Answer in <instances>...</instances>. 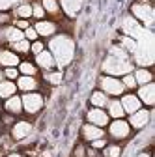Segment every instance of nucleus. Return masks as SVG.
<instances>
[{
	"instance_id": "nucleus-24",
	"label": "nucleus",
	"mask_w": 155,
	"mask_h": 157,
	"mask_svg": "<svg viewBox=\"0 0 155 157\" xmlns=\"http://www.w3.org/2000/svg\"><path fill=\"white\" fill-rule=\"evenodd\" d=\"M13 17L15 19H30L32 17V4L28 2H23L13 8Z\"/></svg>"
},
{
	"instance_id": "nucleus-19",
	"label": "nucleus",
	"mask_w": 155,
	"mask_h": 157,
	"mask_svg": "<svg viewBox=\"0 0 155 157\" xmlns=\"http://www.w3.org/2000/svg\"><path fill=\"white\" fill-rule=\"evenodd\" d=\"M4 110L9 112L11 116H17L23 112V101H21V95H11L8 99H4Z\"/></svg>"
},
{
	"instance_id": "nucleus-13",
	"label": "nucleus",
	"mask_w": 155,
	"mask_h": 157,
	"mask_svg": "<svg viewBox=\"0 0 155 157\" xmlns=\"http://www.w3.org/2000/svg\"><path fill=\"white\" fill-rule=\"evenodd\" d=\"M32 133V124L26 122V120H19L11 125V136L15 140H23Z\"/></svg>"
},
{
	"instance_id": "nucleus-28",
	"label": "nucleus",
	"mask_w": 155,
	"mask_h": 157,
	"mask_svg": "<svg viewBox=\"0 0 155 157\" xmlns=\"http://www.w3.org/2000/svg\"><path fill=\"white\" fill-rule=\"evenodd\" d=\"M9 49L17 54H26V52H30V41L28 39H21V41L9 43Z\"/></svg>"
},
{
	"instance_id": "nucleus-20",
	"label": "nucleus",
	"mask_w": 155,
	"mask_h": 157,
	"mask_svg": "<svg viewBox=\"0 0 155 157\" xmlns=\"http://www.w3.org/2000/svg\"><path fill=\"white\" fill-rule=\"evenodd\" d=\"M105 110H107L108 118H112V120H118V118H123V116H125V112H123V109H122L120 99H108V103H107Z\"/></svg>"
},
{
	"instance_id": "nucleus-21",
	"label": "nucleus",
	"mask_w": 155,
	"mask_h": 157,
	"mask_svg": "<svg viewBox=\"0 0 155 157\" xmlns=\"http://www.w3.org/2000/svg\"><path fill=\"white\" fill-rule=\"evenodd\" d=\"M17 94V84L15 81H8V78H2L0 81V99H8V97Z\"/></svg>"
},
{
	"instance_id": "nucleus-40",
	"label": "nucleus",
	"mask_w": 155,
	"mask_h": 157,
	"mask_svg": "<svg viewBox=\"0 0 155 157\" xmlns=\"http://www.w3.org/2000/svg\"><path fill=\"white\" fill-rule=\"evenodd\" d=\"M8 19H9V17H8V13H0V25H2V23H6Z\"/></svg>"
},
{
	"instance_id": "nucleus-16",
	"label": "nucleus",
	"mask_w": 155,
	"mask_h": 157,
	"mask_svg": "<svg viewBox=\"0 0 155 157\" xmlns=\"http://www.w3.org/2000/svg\"><path fill=\"white\" fill-rule=\"evenodd\" d=\"M58 4L67 17H77L82 8V0H58Z\"/></svg>"
},
{
	"instance_id": "nucleus-29",
	"label": "nucleus",
	"mask_w": 155,
	"mask_h": 157,
	"mask_svg": "<svg viewBox=\"0 0 155 157\" xmlns=\"http://www.w3.org/2000/svg\"><path fill=\"white\" fill-rule=\"evenodd\" d=\"M122 155V146L118 144H107L103 148V157H120Z\"/></svg>"
},
{
	"instance_id": "nucleus-18",
	"label": "nucleus",
	"mask_w": 155,
	"mask_h": 157,
	"mask_svg": "<svg viewBox=\"0 0 155 157\" xmlns=\"http://www.w3.org/2000/svg\"><path fill=\"white\" fill-rule=\"evenodd\" d=\"M105 136V129L103 127H97V125H92V124H84L82 125V139L92 142L95 139H103Z\"/></svg>"
},
{
	"instance_id": "nucleus-3",
	"label": "nucleus",
	"mask_w": 155,
	"mask_h": 157,
	"mask_svg": "<svg viewBox=\"0 0 155 157\" xmlns=\"http://www.w3.org/2000/svg\"><path fill=\"white\" fill-rule=\"evenodd\" d=\"M131 13H133V19H134V21L142 23L146 28H151L153 19H155V13H153L151 4H148V2H144V0H140V2L133 4Z\"/></svg>"
},
{
	"instance_id": "nucleus-38",
	"label": "nucleus",
	"mask_w": 155,
	"mask_h": 157,
	"mask_svg": "<svg viewBox=\"0 0 155 157\" xmlns=\"http://www.w3.org/2000/svg\"><path fill=\"white\" fill-rule=\"evenodd\" d=\"M90 144H92L93 150H103V148L107 146V139H105V136H103V139H95V140H92Z\"/></svg>"
},
{
	"instance_id": "nucleus-9",
	"label": "nucleus",
	"mask_w": 155,
	"mask_h": 157,
	"mask_svg": "<svg viewBox=\"0 0 155 157\" xmlns=\"http://www.w3.org/2000/svg\"><path fill=\"white\" fill-rule=\"evenodd\" d=\"M137 97L140 99L142 105L153 107L155 105V84L153 82H148V84L137 86Z\"/></svg>"
},
{
	"instance_id": "nucleus-35",
	"label": "nucleus",
	"mask_w": 155,
	"mask_h": 157,
	"mask_svg": "<svg viewBox=\"0 0 155 157\" xmlns=\"http://www.w3.org/2000/svg\"><path fill=\"white\" fill-rule=\"evenodd\" d=\"M41 51H45V43L43 41H40V39H36V41H32L30 43V52L36 56V54H40Z\"/></svg>"
},
{
	"instance_id": "nucleus-2",
	"label": "nucleus",
	"mask_w": 155,
	"mask_h": 157,
	"mask_svg": "<svg viewBox=\"0 0 155 157\" xmlns=\"http://www.w3.org/2000/svg\"><path fill=\"white\" fill-rule=\"evenodd\" d=\"M134 66L129 58H116V56H110L103 62V71L105 75H110V77H123L127 73H133Z\"/></svg>"
},
{
	"instance_id": "nucleus-10",
	"label": "nucleus",
	"mask_w": 155,
	"mask_h": 157,
	"mask_svg": "<svg viewBox=\"0 0 155 157\" xmlns=\"http://www.w3.org/2000/svg\"><path fill=\"white\" fill-rule=\"evenodd\" d=\"M120 103H122V109H123L125 114H133L138 109H142V103L137 97V94H122L120 95Z\"/></svg>"
},
{
	"instance_id": "nucleus-5",
	"label": "nucleus",
	"mask_w": 155,
	"mask_h": 157,
	"mask_svg": "<svg viewBox=\"0 0 155 157\" xmlns=\"http://www.w3.org/2000/svg\"><path fill=\"white\" fill-rule=\"evenodd\" d=\"M99 88L108 97H120L122 94H125V88H123L122 81L118 77H110V75H103L99 78Z\"/></svg>"
},
{
	"instance_id": "nucleus-15",
	"label": "nucleus",
	"mask_w": 155,
	"mask_h": 157,
	"mask_svg": "<svg viewBox=\"0 0 155 157\" xmlns=\"http://www.w3.org/2000/svg\"><path fill=\"white\" fill-rule=\"evenodd\" d=\"M36 66L40 67V69H43V71H51V69L56 67V62H54L52 54L45 49V51H41L40 54H36Z\"/></svg>"
},
{
	"instance_id": "nucleus-22",
	"label": "nucleus",
	"mask_w": 155,
	"mask_h": 157,
	"mask_svg": "<svg viewBox=\"0 0 155 157\" xmlns=\"http://www.w3.org/2000/svg\"><path fill=\"white\" fill-rule=\"evenodd\" d=\"M133 77L137 81V86H142V84H148L153 81V75L148 67H138V69H133Z\"/></svg>"
},
{
	"instance_id": "nucleus-14",
	"label": "nucleus",
	"mask_w": 155,
	"mask_h": 157,
	"mask_svg": "<svg viewBox=\"0 0 155 157\" xmlns=\"http://www.w3.org/2000/svg\"><path fill=\"white\" fill-rule=\"evenodd\" d=\"M19 64H21V58L17 52H13L11 49L0 51V67H17Z\"/></svg>"
},
{
	"instance_id": "nucleus-43",
	"label": "nucleus",
	"mask_w": 155,
	"mask_h": 157,
	"mask_svg": "<svg viewBox=\"0 0 155 157\" xmlns=\"http://www.w3.org/2000/svg\"><path fill=\"white\" fill-rule=\"evenodd\" d=\"M2 78H4V73H2V69H0V81H2Z\"/></svg>"
},
{
	"instance_id": "nucleus-42",
	"label": "nucleus",
	"mask_w": 155,
	"mask_h": 157,
	"mask_svg": "<svg viewBox=\"0 0 155 157\" xmlns=\"http://www.w3.org/2000/svg\"><path fill=\"white\" fill-rule=\"evenodd\" d=\"M8 157H23V155H21V153H9Z\"/></svg>"
},
{
	"instance_id": "nucleus-11",
	"label": "nucleus",
	"mask_w": 155,
	"mask_h": 157,
	"mask_svg": "<svg viewBox=\"0 0 155 157\" xmlns=\"http://www.w3.org/2000/svg\"><path fill=\"white\" fill-rule=\"evenodd\" d=\"M25 39V32L11 26H2L0 28V41H6V43H15V41H21Z\"/></svg>"
},
{
	"instance_id": "nucleus-23",
	"label": "nucleus",
	"mask_w": 155,
	"mask_h": 157,
	"mask_svg": "<svg viewBox=\"0 0 155 157\" xmlns=\"http://www.w3.org/2000/svg\"><path fill=\"white\" fill-rule=\"evenodd\" d=\"M108 99H110V97H108L105 92L95 90V92L92 94V97H90V103H92V107H95V109H105L107 103H108Z\"/></svg>"
},
{
	"instance_id": "nucleus-26",
	"label": "nucleus",
	"mask_w": 155,
	"mask_h": 157,
	"mask_svg": "<svg viewBox=\"0 0 155 157\" xmlns=\"http://www.w3.org/2000/svg\"><path fill=\"white\" fill-rule=\"evenodd\" d=\"M41 6H43L47 15H52V17L60 15V4H58V0H41Z\"/></svg>"
},
{
	"instance_id": "nucleus-33",
	"label": "nucleus",
	"mask_w": 155,
	"mask_h": 157,
	"mask_svg": "<svg viewBox=\"0 0 155 157\" xmlns=\"http://www.w3.org/2000/svg\"><path fill=\"white\" fill-rule=\"evenodd\" d=\"M23 2H26V0H0V13H4V11L11 10V8H15L19 4H23Z\"/></svg>"
},
{
	"instance_id": "nucleus-12",
	"label": "nucleus",
	"mask_w": 155,
	"mask_h": 157,
	"mask_svg": "<svg viewBox=\"0 0 155 157\" xmlns=\"http://www.w3.org/2000/svg\"><path fill=\"white\" fill-rule=\"evenodd\" d=\"M15 84H17V90H21L23 94H26V92H37V88H40L37 78L30 77V75H19Z\"/></svg>"
},
{
	"instance_id": "nucleus-6",
	"label": "nucleus",
	"mask_w": 155,
	"mask_h": 157,
	"mask_svg": "<svg viewBox=\"0 0 155 157\" xmlns=\"http://www.w3.org/2000/svg\"><path fill=\"white\" fill-rule=\"evenodd\" d=\"M108 135L112 136V139L116 140H125L129 139V135H131V125L127 124V120H123V118H118V120H112L108 122Z\"/></svg>"
},
{
	"instance_id": "nucleus-7",
	"label": "nucleus",
	"mask_w": 155,
	"mask_h": 157,
	"mask_svg": "<svg viewBox=\"0 0 155 157\" xmlns=\"http://www.w3.org/2000/svg\"><path fill=\"white\" fill-rule=\"evenodd\" d=\"M86 120H88V124H92V125L107 127L108 122H110V118H108V114H107L105 109H95V107H92V109L86 112Z\"/></svg>"
},
{
	"instance_id": "nucleus-37",
	"label": "nucleus",
	"mask_w": 155,
	"mask_h": 157,
	"mask_svg": "<svg viewBox=\"0 0 155 157\" xmlns=\"http://www.w3.org/2000/svg\"><path fill=\"white\" fill-rule=\"evenodd\" d=\"M13 26L25 32V30H26V28L30 26V21H28V19H15V23H13Z\"/></svg>"
},
{
	"instance_id": "nucleus-36",
	"label": "nucleus",
	"mask_w": 155,
	"mask_h": 157,
	"mask_svg": "<svg viewBox=\"0 0 155 157\" xmlns=\"http://www.w3.org/2000/svg\"><path fill=\"white\" fill-rule=\"evenodd\" d=\"M37 37H40V36H37V32H36V28H34V26H28V28L25 30V39H28L30 43H32V41H36Z\"/></svg>"
},
{
	"instance_id": "nucleus-30",
	"label": "nucleus",
	"mask_w": 155,
	"mask_h": 157,
	"mask_svg": "<svg viewBox=\"0 0 155 157\" xmlns=\"http://www.w3.org/2000/svg\"><path fill=\"white\" fill-rule=\"evenodd\" d=\"M120 47H122L123 51H127V52H134V51H137V39H133V37H129V36H123Z\"/></svg>"
},
{
	"instance_id": "nucleus-17",
	"label": "nucleus",
	"mask_w": 155,
	"mask_h": 157,
	"mask_svg": "<svg viewBox=\"0 0 155 157\" xmlns=\"http://www.w3.org/2000/svg\"><path fill=\"white\" fill-rule=\"evenodd\" d=\"M34 28H36V32H37L40 37H52L56 34V23L45 21V19H43V21H37L34 25Z\"/></svg>"
},
{
	"instance_id": "nucleus-27",
	"label": "nucleus",
	"mask_w": 155,
	"mask_h": 157,
	"mask_svg": "<svg viewBox=\"0 0 155 157\" xmlns=\"http://www.w3.org/2000/svg\"><path fill=\"white\" fill-rule=\"evenodd\" d=\"M17 69H19L21 75H30V77H36V73H37V66L28 62V60H23L21 64L17 66Z\"/></svg>"
},
{
	"instance_id": "nucleus-31",
	"label": "nucleus",
	"mask_w": 155,
	"mask_h": 157,
	"mask_svg": "<svg viewBox=\"0 0 155 157\" xmlns=\"http://www.w3.org/2000/svg\"><path fill=\"white\" fill-rule=\"evenodd\" d=\"M45 15H47V13H45L41 2H34V4H32V17H34V19H37V21H43Z\"/></svg>"
},
{
	"instance_id": "nucleus-8",
	"label": "nucleus",
	"mask_w": 155,
	"mask_h": 157,
	"mask_svg": "<svg viewBox=\"0 0 155 157\" xmlns=\"http://www.w3.org/2000/svg\"><path fill=\"white\" fill-rule=\"evenodd\" d=\"M149 118H151V112L148 109H138L137 112L129 114L127 124L131 125V129H142L149 124Z\"/></svg>"
},
{
	"instance_id": "nucleus-1",
	"label": "nucleus",
	"mask_w": 155,
	"mask_h": 157,
	"mask_svg": "<svg viewBox=\"0 0 155 157\" xmlns=\"http://www.w3.org/2000/svg\"><path fill=\"white\" fill-rule=\"evenodd\" d=\"M47 51L52 54L54 58V62H56V67L58 69H62L66 66L71 64L73 60V56H75V43H73V39L66 34H58V36H52L49 39V43H47Z\"/></svg>"
},
{
	"instance_id": "nucleus-25",
	"label": "nucleus",
	"mask_w": 155,
	"mask_h": 157,
	"mask_svg": "<svg viewBox=\"0 0 155 157\" xmlns=\"http://www.w3.org/2000/svg\"><path fill=\"white\" fill-rule=\"evenodd\" d=\"M43 78L49 82V84H60L62 82V78H64V73H62V69H51V71H45L43 73Z\"/></svg>"
},
{
	"instance_id": "nucleus-34",
	"label": "nucleus",
	"mask_w": 155,
	"mask_h": 157,
	"mask_svg": "<svg viewBox=\"0 0 155 157\" xmlns=\"http://www.w3.org/2000/svg\"><path fill=\"white\" fill-rule=\"evenodd\" d=\"M2 73H4V78H8V81H17V77L21 75L17 67H4Z\"/></svg>"
},
{
	"instance_id": "nucleus-41",
	"label": "nucleus",
	"mask_w": 155,
	"mask_h": 157,
	"mask_svg": "<svg viewBox=\"0 0 155 157\" xmlns=\"http://www.w3.org/2000/svg\"><path fill=\"white\" fill-rule=\"evenodd\" d=\"M137 157H151V155H149V153H148V151H142V153H138V155H137Z\"/></svg>"
},
{
	"instance_id": "nucleus-32",
	"label": "nucleus",
	"mask_w": 155,
	"mask_h": 157,
	"mask_svg": "<svg viewBox=\"0 0 155 157\" xmlns=\"http://www.w3.org/2000/svg\"><path fill=\"white\" fill-rule=\"evenodd\" d=\"M122 84H123V88L125 90H134L137 88V81H134V77H133V73H127V75H123L122 78Z\"/></svg>"
},
{
	"instance_id": "nucleus-39",
	"label": "nucleus",
	"mask_w": 155,
	"mask_h": 157,
	"mask_svg": "<svg viewBox=\"0 0 155 157\" xmlns=\"http://www.w3.org/2000/svg\"><path fill=\"white\" fill-rule=\"evenodd\" d=\"M75 155H77V157H84V148H82V146H79V148L75 150Z\"/></svg>"
},
{
	"instance_id": "nucleus-4",
	"label": "nucleus",
	"mask_w": 155,
	"mask_h": 157,
	"mask_svg": "<svg viewBox=\"0 0 155 157\" xmlns=\"http://www.w3.org/2000/svg\"><path fill=\"white\" fill-rule=\"evenodd\" d=\"M21 101H23V112L26 114H37L43 105H45V99L40 92H26L21 95Z\"/></svg>"
}]
</instances>
